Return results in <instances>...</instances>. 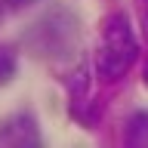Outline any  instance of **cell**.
<instances>
[{
  "mask_svg": "<svg viewBox=\"0 0 148 148\" xmlns=\"http://www.w3.org/2000/svg\"><path fill=\"white\" fill-rule=\"evenodd\" d=\"M12 77H16V53L0 49V83H9Z\"/></svg>",
  "mask_w": 148,
  "mask_h": 148,
  "instance_id": "obj_5",
  "label": "cell"
},
{
  "mask_svg": "<svg viewBox=\"0 0 148 148\" xmlns=\"http://www.w3.org/2000/svg\"><path fill=\"white\" fill-rule=\"evenodd\" d=\"M43 136L37 130V120L31 114H9L0 120V145H12V148H31L40 145Z\"/></svg>",
  "mask_w": 148,
  "mask_h": 148,
  "instance_id": "obj_3",
  "label": "cell"
},
{
  "mask_svg": "<svg viewBox=\"0 0 148 148\" xmlns=\"http://www.w3.org/2000/svg\"><path fill=\"white\" fill-rule=\"evenodd\" d=\"M123 139L130 145H148V111H136L123 127Z\"/></svg>",
  "mask_w": 148,
  "mask_h": 148,
  "instance_id": "obj_4",
  "label": "cell"
},
{
  "mask_svg": "<svg viewBox=\"0 0 148 148\" xmlns=\"http://www.w3.org/2000/svg\"><path fill=\"white\" fill-rule=\"evenodd\" d=\"M16 3H28V0H16Z\"/></svg>",
  "mask_w": 148,
  "mask_h": 148,
  "instance_id": "obj_7",
  "label": "cell"
},
{
  "mask_svg": "<svg viewBox=\"0 0 148 148\" xmlns=\"http://www.w3.org/2000/svg\"><path fill=\"white\" fill-rule=\"evenodd\" d=\"M142 3H145V9H148V0H142Z\"/></svg>",
  "mask_w": 148,
  "mask_h": 148,
  "instance_id": "obj_8",
  "label": "cell"
},
{
  "mask_svg": "<svg viewBox=\"0 0 148 148\" xmlns=\"http://www.w3.org/2000/svg\"><path fill=\"white\" fill-rule=\"evenodd\" d=\"M139 59V40L133 34V25L123 12L108 16L102 28L99 46H96V77L102 80H120Z\"/></svg>",
  "mask_w": 148,
  "mask_h": 148,
  "instance_id": "obj_1",
  "label": "cell"
},
{
  "mask_svg": "<svg viewBox=\"0 0 148 148\" xmlns=\"http://www.w3.org/2000/svg\"><path fill=\"white\" fill-rule=\"evenodd\" d=\"M25 46L40 59H62L77 43V16L68 6H53L25 31Z\"/></svg>",
  "mask_w": 148,
  "mask_h": 148,
  "instance_id": "obj_2",
  "label": "cell"
},
{
  "mask_svg": "<svg viewBox=\"0 0 148 148\" xmlns=\"http://www.w3.org/2000/svg\"><path fill=\"white\" fill-rule=\"evenodd\" d=\"M145 83H148V68H145Z\"/></svg>",
  "mask_w": 148,
  "mask_h": 148,
  "instance_id": "obj_6",
  "label": "cell"
}]
</instances>
